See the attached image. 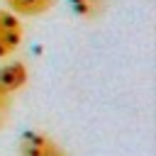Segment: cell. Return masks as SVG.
<instances>
[{
    "instance_id": "obj_2",
    "label": "cell",
    "mask_w": 156,
    "mask_h": 156,
    "mask_svg": "<svg viewBox=\"0 0 156 156\" xmlns=\"http://www.w3.org/2000/svg\"><path fill=\"white\" fill-rule=\"evenodd\" d=\"M24 37V27L20 22V15L10 10H0V58L12 56Z\"/></svg>"
},
{
    "instance_id": "obj_1",
    "label": "cell",
    "mask_w": 156,
    "mask_h": 156,
    "mask_svg": "<svg viewBox=\"0 0 156 156\" xmlns=\"http://www.w3.org/2000/svg\"><path fill=\"white\" fill-rule=\"evenodd\" d=\"M17 151L20 156H68L58 141H54L49 134L37 132V129H29L20 136Z\"/></svg>"
},
{
    "instance_id": "obj_4",
    "label": "cell",
    "mask_w": 156,
    "mask_h": 156,
    "mask_svg": "<svg viewBox=\"0 0 156 156\" xmlns=\"http://www.w3.org/2000/svg\"><path fill=\"white\" fill-rule=\"evenodd\" d=\"M5 2H7L10 12L24 15V17L44 15V12H49V10L56 5V0H5Z\"/></svg>"
},
{
    "instance_id": "obj_6",
    "label": "cell",
    "mask_w": 156,
    "mask_h": 156,
    "mask_svg": "<svg viewBox=\"0 0 156 156\" xmlns=\"http://www.w3.org/2000/svg\"><path fill=\"white\" fill-rule=\"evenodd\" d=\"M7 115H10V93L0 88V127L7 122Z\"/></svg>"
},
{
    "instance_id": "obj_3",
    "label": "cell",
    "mask_w": 156,
    "mask_h": 156,
    "mask_svg": "<svg viewBox=\"0 0 156 156\" xmlns=\"http://www.w3.org/2000/svg\"><path fill=\"white\" fill-rule=\"evenodd\" d=\"M29 80V68L24 61H7L0 66V88L5 93H17L27 85Z\"/></svg>"
},
{
    "instance_id": "obj_5",
    "label": "cell",
    "mask_w": 156,
    "mask_h": 156,
    "mask_svg": "<svg viewBox=\"0 0 156 156\" xmlns=\"http://www.w3.org/2000/svg\"><path fill=\"white\" fill-rule=\"evenodd\" d=\"M71 7L78 17L83 20H98L105 7H107V0H71Z\"/></svg>"
}]
</instances>
